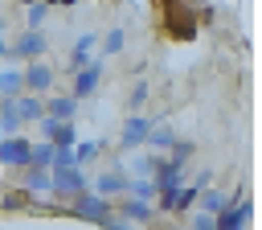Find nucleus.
I'll return each instance as SVG.
<instances>
[{
  "instance_id": "nucleus-1",
  "label": "nucleus",
  "mask_w": 262,
  "mask_h": 230,
  "mask_svg": "<svg viewBox=\"0 0 262 230\" xmlns=\"http://www.w3.org/2000/svg\"><path fill=\"white\" fill-rule=\"evenodd\" d=\"M86 189H90V181H86L82 168H49V201L70 205V201L82 197Z\"/></svg>"
},
{
  "instance_id": "nucleus-2",
  "label": "nucleus",
  "mask_w": 262,
  "mask_h": 230,
  "mask_svg": "<svg viewBox=\"0 0 262 230\" xmlns=\"http://www.w3.org/2000/svg\"><path fill=\"white\" fill-rule=\"evenodd\" d=\"M66 214L70 218H78V222H90V226H102L111 214H115V201H106V197H98V193H82V197H74L70 205H66Z\"/></svg>"
},
{
  "instance_id": "nucleus-3",
  "label": "nucleus",
  "mask_w": 262,
  "mask_h": 230,
  "mask_svg": "<svg viewBox=\"0 0 262 230\" xmlns=\"http://www.w3.org/2000/svg\"><path fill=\"white\" fill-rule=\"evenodd\" d=\"M45 49H49V41H45L41 29H20L16 37H8V53H12V62H41Z\"/></svg>"
},
{
  "instance_id": "nucleus-4",
  "label": "nucleus",
  "mask_w": 262,
  "mask_h": 230,
  "mask_svg": "<svg viewBox=\"0 0 262 230\" xmlns=\"http://www.w3.org/2000/svg\"><path fill=\"white\" fill-rule=\"evenodd\" d=\"M20 82H25V94H37V99H45V94H53V82H57V74H53V66L41 57V62H25V66H20Z\"/></svg>"
},
{
  "instance_id": "nucleus-5",
  "label": "nucleus",
  "mask_w": 262,
  "mask_h": 230,
  "mask_svg": "<svg viewBox=\"0 0 262 230\" xmlns=\"http://www.w3.org/2000/svg\"><path fill=\"white\" fill-rule=\"evenodd\" d=\"M90 193H98V197H106V201H115V197H123L127 193V168H102L94 181H90Z\"/></svg>"
},
{
  "instance_id": "nucleus-6",
  "label": "nucleus",
  "mask_w": 262,
  "mask_h": 230,
  "mask_svg": "<svg viewBox=\"0 0 262 230\" xmlns=\"http://www.w3.org/2000/svg\"><path fill=\"white\" fill-rule=\"evenodd\" d=\"M147 131H151V119L147 115H127L123 119V131H119V148L123 152H135L147 144Z\"/></svg>"
},
{
  "instance_id": "nucleus-7",
  "label": "nucleus",
  "mask_w": 262,
  "mask_h": 230,
  "mask_svg": "<svg viewBox=\"0 0 262 230\" xmlns=\"http://www.w3.org/2000/svg\"><path fill=\"white\" fill-rule=\"evenodd\" d=\"M29 148H33L29 136H8V140H0V168H29Z\"/></svg>"
},
{
  "instance_id": "nucleus-8",
  "label": "nucleus",
  "mask_w": 262,
  "mask_h": 230,
  "mask_svg": "<svg viewBox=\"0 0 262 230\" xmlns=\"http://www.w3.org/2000/svg\"><path fill=\"white\" fill-rule=\"evenodd\" d=\"M98 86H102V62L94 57V62H90L86 70H78V74H74V82H70V94H74V99L82 103V99H90V94H94Z\"/></svg>"
},
{
  "instance_id": "nucleus-9",
  "label": "nucleus",
  "mask_w": 262,
  "mask_h": 230,
  "mask_svg": "<svg viewBox=\"0 0 262 230\" xmlns=\"http://www.w3.org/2000/svg\"><path fill=\"white\" fill-rule=\"evenodd\" d=\"M172 144H176V127H172V123H156V119H151V131H147V144H143V148H147L151 156H160V160H164V156L172 152Z\"/></svg>"
},
{
  "instance_id": "nucleus-10",
  "label": "nucleus",
  "mask_w": 262,
  "mask_h": 230,
  "mask_svg": "<svg viewBox=\"0 0 262 230\" xmlns=\"http://www.w3.org/2000/svg\"><path fill=\"white\" fill-rule=\"evenodd\" d=\"M45 115L57 119V123H74L78 99H74V94H45Z\"/></svg>"
},
{
  "instance_id": "nucleus-11",
  "label": "nucleus",
  "mask_w": 262,
  "mask_h": 230,
  "mask_svg": "<svg viewBox=\"0 0 262 230\" xmlns=\"http://www.w3.org/2000/svg\"><path fill=\"white\" fill-rule=\"evenodd\" d=\"M20 193H25L29 201H45V197H49V172H45V168H25Z\"/></svg>"
},
{
  "instance_id": "nucleus-12",
  "label": "nucleus",
  "mask_w": 262,
  "mask_h": 230,
  "mask_svg": "<svg viewBox=\"0 0 262 230\" xmlns=\"http://www.w3.org/2000/svg\"><path fill=\"white\" fill-rule=\"evenodd\" d=\"M201 189H209V172H201L192 185H180V193H176V201H172V214H188V209L196 205Z\"/></svg>"
},
{
  "instance_id": "nucleus-13",
  "label": "nucleus",
  "mask_w": 262,
  "mask_h": 230,
  "mask_svg": "<svg viewBox=\"0 0 262 230\" xmlns=\"http://www.w3.org/2000/svg\"><path fill=\"white\" fill-rule=\"evenodd\" d=\"M12 111H16L20 123H37V119L45 115V99H37V94H16V99H12Z\"/></svg>"
},
{
  "instance_id": "nucleus-14",
  "label": "nucleus",
  "mask_w": 262,
  "mask_h": 230,
  "mask_svg": "<svg viewBox=\"0 0 262 230\" xmlns=\"http://www.w3.org/2000/svg\"><path fill=\"white\" fill-rule=\"evenodd\" d=\"M115 214H119L123 222H151V218H156V209H151L147 201H135V197H123Z\"/></svg>"
},
{
  "instance_id": "nucleus-15",
  "label": "nucleus",
  "mask_w": 262,
  "mask_h": 230,
  "mask_svg": "<svg viewBox=\"0 0 262 230\" xmlns=\"http://www.w3.org/2000/svg\"><path fill=\"white\" fill-rule=\"evenodd\" d=\"M225 205H229V197H225L221 189H201V197H196V209H201V214H209V218H213V214H221Z\"/></svg>"
},
{
  "instance_id": "nucleus-16",
  "label": "nucleus",
  "mask_w": 262,
  "mask_h": 230,
  "mask_svg": "<svg viewBox=\"0 0 262 230\" xmlns=\"http://www.w3.org/2000/svg\"><path fill=\"white\" fill-rule=\"evenodd\" d=\"M213 226H217V230H246L250 222H246V218H242V209H237V205L229 201V205H225L221 214H213Z\"/></svg>"
},
{
  "instance_id": "nucleus-17",
  "label": "nucleus",
  "mask_w": 262,
  "mask_h": 230,
  "mask_svg": "<svg viewBox=\"0 0 262 230\" xmlns=\"http://www.w3.org/2000/svg\"><path fill=\"white\" fill-rule=\"evenodd\" d=\"M123 45H127V33H123L119 25H115V29H106V33H102V53H98V62H102V57H119V53H123Z\"/></svg>"
},
{
  "instance_id": "nucleus-18",
  "label": "nucleus",
  "mask_w": 262,
  "mask_h": 230,
  "mask_svg": "<svg viewBox=\"0 0 262 230\" xmlns=\"http://www.w3.org/2000/svg\"><path fill=\"white\" fill-rule=\"evenodd\" d=\"M106 148V140H86V144H74V164L86 168L90 160H98V152Z\"/></svg>"
},
{
  "instance_id": "nucleus-19",
  "label": "nucleus",
  "mask_w": 262,
  "mask_h": 230,
  "mask_svg": "<svg viewBox=\"0 0 262 230\" xmlns=\"http://www.w3.org/2000/svg\"><path fill=\"white\" fill-rule=\"evenodd\" d=\"M20 127H25V123L16 119V111H12V103L4 99V103H0V140H8V136H20Z\"/></svg>"
},
{
  "instance_id": "nucleus-20",
  "label": "nucleus",
  "mask_w": 262,
  "mask_h": 230,
  "mask_svg": "<svg viewBox=\"0 0 262 230\" xmlns=\"http://www.w3.org/2000/svg\"><path fill=\"white\" fill-rule=\"evenodd\" d=\"M147 99H151V86H147V82H135V86L127 90V111H131V115H143Z\"/></svg>"
},
{
  "instance_id": "nucleus-21",
  "label": "nucleus",
  "mask_w": 262,
  "mask_h": 230,
  "mask_svg": "<svg viewBox=\"0 0 262 230\" xmlns=\"http://www.w3.org/2000/svg\"><path fill=\"white\" fill-rule=\"evenodd\" d=\"M49 164H53V144L37 140V144L29 148V168H45V172H49Z\"/></svg>"
},
{
  "instance_id": "nucleus-22",
  "label": "nucleus",
  "mask_w": 262,
  "mask_h": 230,
  "mask_svg": "<svg viewBox=\"0 0 262 230\" xmlns=\"http://www.w3.org/2000/svg\"><path fill=\"white\" fill-rule=\"evenodd\" d=\"M164 160H168L172 168H184V164L192 160V140H176V144H172V152H168Z\"/></svg>"
},
{
  "instance_id": "nucleus-23",
  "label": "nucleus",
  "mask_w": 262,
  "mask_h": 230,
  "mask_svg": "<svg viewBox=\"0 0 262 230\" xmlns=\"http://www.w3.org/2000/svg\"><path fill=\"white\" fill-rule=\"evenodd\" d=\"M45 16H49V4H41V0H29V12H25V29H41V25H45Z\"/></svg>"
},
{
  "instance_id": "nucleus-24",
  "label": "nucleus",
  "mask_w": 262,
  "mask_h": 230,
  "mask_svg": "<svg viewBox=\"0 0 262 230\" xmlns=\"http://www.w3.org/2000/svg\"><path fill=\"white\" fill-rule=\"evenodd\" d=\"M49 144H53V148H74V144H78V127H74V123H61Z\"/></svg>"
},
{
  "instance_id": "nucleus-25",
  "label": "nucleus",
  "mask_w": 262,
  "mask_h": 230,
  "mask_svg": "<svg viewBox=\"0 0 262 230\" xmlns=\"http://www.w3.org/2000/svg\"><path fill=\"white\" fill-rule=\"evenodd\" d=\"M29 205V197L20 193V189H12V193H0V209H25Z\"/></svg>"
},
{
  "instance_id": "nucleus-26",
  "label": "nucleus",
  "mask_w": 262,
  "mask_h": 230,
  "mask_svg": "<svg viewBox=\"0 0 262 230\" xmlns=\"http://www.w3.org/2000/svg\"><path fill=\"white\" fill-rule=\"evenodd\" d=\"M49 168H78L74 164V148H53V164Z\"/></svg>"
},
{
  "instance_id": "nucleus-27",
  "label": "nucleus",
  "mask_w": 262,
  "mask_h": 230,
  "mask_svg": "<svg viewBox=\"0 0 262 230\" xmlns=\"http://www.w3.org/2000/svg\"><path fill=\"white\" fill-rule=\"evenodd\" d=\"M90 62H94V57H90L86 49H74V53H70V74H78V70H86Z\"/></svg>"
},
{
  "instance_id": "nucleus-28",
  "label": "nucleus",
  "mask_w": 262,
  "mask_h": 230,
  "mask_svg": "<svg viewBox=\"0 0 262 230\" xmlns=\"http://www.w3.org/2000/svg\"><path fill=\"white\" fill-rule=\"evenodd\" d=\"M188 230H217V226H213V218H209V214H201V209H196V214H192V226H188Z\"/></svg>"
},
{
  "instance_id": "nucleus-29",
  "label": "nucleus",
  "mask_w": 262,
  "mask_h": 230,
  "mask_svg": "<svg viewBox=\"0 0 262 230\" xmlns=\"http://www.w3.org/2000/svg\"><path fill=\"white\" fill-rule=\"evenodd\" d=\"M102 230H135V226H131V222H123L119 214H111V218L102 222Z\"/></svg>"
},
{
  "instance_id": "nucleus-30",
  "label": "nucleus",
  "mask_w": 262,
  "mask_h": 230,
  "mask_svg": "<svg viewBox=\"0 0 262 230\" xmlns=\"http://www.w3.org/2000/svg\"><path fill=\"white\" fill-rule=\"evenodd\" d=\"M0 57H12V53H8V37H4V29H0Z\"/></svg>"
},
{
  "instance_id": "nucleus-31",
  "label": "nucleus",
  "mask_w": 262,
  "mask_h": 230,
  "mask_svg": "<svg viewBox=\"0 0 262 230\" xmlns=\"http://www.w3.org/2000/svg\"><path fill=\"white\" fill-rule=\"evenodd\" d=\"M0 99H4V70H0Z\"/></svg>"
},
{
  "instance_id": "nucleus-32",
  "label": "nucleus",
  "mask_w": 262,
  "mask_h": 230,
  "mask_svg": "<svg viewBox=\"0 0 262 230\" xmlns=\"http://www.w3.org/2000/svg\"><path fill=\"white\" fill-rule=\"evenodd\" d=\"M164 230H188V226H176V222H172V226H164Z\"/></svg>"
}]
</instances>
